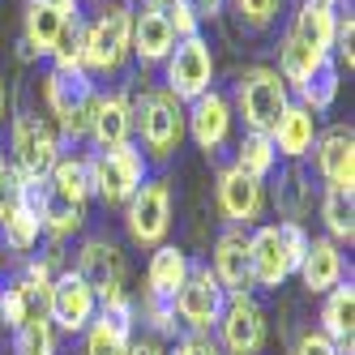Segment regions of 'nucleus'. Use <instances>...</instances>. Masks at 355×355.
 I'll use <instances>...</instances> for the list:
<instances>
[{"mask_svg":"<svg viewBox=\"0 0 355 355\" xmlns=\"http://www.w3.org/2000/svg\"><path fill=\"white\" fill-rule=\"evenodd\" d=\"M309 232L304 223H261L257 232H248V274L252 287L261 291H278L295 274L304 248H309Z\"/></svg>","mask_w":355,"mask_h":355,"instance_id":"obj_1","label":"nucleus"},{"mask_svg":"<svg viewBox=\"0 0 355 355\" xmlns=\"http://www.w3.org/2000/svg\"><path fill=\"white\" fill-rule=\"evenodd\" d=\"M129 35H133V5L129 0H107L94 13L90 26H82V60L86 73H120L129 60Z\"/></svg>","mask_w":355,"mask_h":355,"instance_id":"obj_2","label":"nucleus"},{"mask_svg":"<svg viewBox=\"0 0 355 355\" xmlns=\"http://www.w3.org/2000/svg\"><path fill=\"white\" fill-rule=\"evenodd\" d=\"M86 167H90V197H98L103 206H124L150 180V159L133 141L116 150H94V155H86Z\"/></svg>","mask_w":355,"mask_h":355,"instance_id":"obj_3","label":"nucleus"},{"mask_svg":"<svg viewBox=\"0 0 355 355\" xmlns=\"http://www.w3.org/2000/svg\"><path fill=\"white\" fill-rule=\"evenodd\" d=\"M133 133L146 146V159L167 163L184 141V103L167 90H146L133 103Z\"/></svg>","mask_w":355,"mask_h":355,"instance_id":"obj_4","label":"nucleus"},{"mask_svg":"<svg viewBox=\"0 0 355 355\" xmlns=\"http://www.w3.org/2000/svg\"><path fill=\"white\" fill-rule=\"evenodd\" d=\"M291 103V90L287 82L278 78V69H244L236 78V116L244 120L248 133H270V124L283 116V107Z\"/></svg>","mask_w":355,"mask_h":355,"instance_id":"obj_5","label":"nucleus"},{"mask_svg":"<svg viewBox=\"0 0 355 355\" xmlns=\"http://www.w3.org/2000/svg\"><path fill=\"white\" fill-rule=\"evenodd\" d=\"M43 98H47V112L56 116L60 124V137L69 141H82L86 129H90V112H94V78L90 73H64V69H52L43 82Z\"/></svg>","mask_w":355,"mask_h":355,"instance_id":"obj_6","label":"nucleus"},{"mask_svg":"<svg viewBox=\"0 0 355 355\" xmlns=\"http://www.w3.org/2000/svg\"><path fill=\"white\" fill-rule=\"evenodd\" d=\"M270 338V317L252 291H227V304H223V317L214 325V343L223 355H261Z\"/></svg>","mask_w":355,"mask_h":355,"instance_id":"obj_7","label":"nucleus"},{"mask_svg":"<svg viewBox=\"0 0 355 355\" xmlns=\"http://www.w3.org/2000/svg\"><path fill=\"white\" fill-rule=\"evenodd\" d=\"M163 82H167L163 90L175 94L184 107L193 98H201L206 90H214V52H210V43L201 35L180 39L163 60Z\"/></svg>","mask_w":355,"mask_h":355,"instance_id":"obj_8","label":"nucleus"},{"mask_svg":"<svg viewBox=\"0 0 355 355\" xmlns=\"http://www.w3.org/2000/svg\"><path fill=\"white\" fill-rule=\"evenodd\" d=\"M124 232H129V240L141 244V248L167 244V232H171V184L163 180V175L146 180L129 201H124Z\"/></svg>","mask_w":355,"mask_h":355,"instance_id":"obj_9","label":"nucleus"},{"mask_svg":"<svg viewBox=\"0 0 355 355\" xmlns=\"http://www.w3.org/2000/svg\"><path fill=\"white\" fill-rule=\"evenodd\" d=\"M223 304H227V291L218 287V278L210 274V266L193 261L184 287L175 291V300H171L175 321L189 325V334H214V325L223 317Z\"/></svg>","mask_w":355,"mask_h":355,"instance_id":"obj_10","label":"nucleus"},{"mask_svg":"<svg viewBox=\"0 0 355 355\" xmlns=\"http://www.w3.org/2000/svg\"><path fill=\"white\" fill-rule=\"evenodd\" d=\"M9 150H13V163H9V167H17L26 180H43V175L52 171V163L60 159V133H56L43 116L21 112V116L13 120Z\"/></svg>","mask_w":355,"mask_h":355,"instance_id":"obj_11","label":"nucleus"},{"mask_svg":"<svg viewBox=\"0 0 355 355\" xmlns=\"http://www.w3.org/2000/svg\"><path fill=\"white\" fill-rule=\"evenodd\" d=\"M73 274H78L82 283L94 291V300H98V304L129 295V291H124V278H129V261H124L120 244H112V240H103V236H94V240H86V244L78 248Z\"/></svg>","mask_w":355,"mask_h":355,"instance_id":"obj_12","label":"nucleus"},{"mask_svg":"<svg viewBox=\"0 0 355 355\" xmlns=\"http://www.w3.org/2000/svg\"><path fill=\"white\" fill-rule=\"evenodd\" d=\"M133 321H137V300L133 295H120V300L98 304L94 321L82 329V334H86L82 355H129Z\"/></svg>","mask_w":355,"mask_h":355,"instance_id":"obj_13","label":"nucleus"},{"mask_svg":"<svg viewBox=\"0 0 355 355\" xmlns=\"http://www.w3.org/2000/svg\"><path fill=\"white\" fill-rule=\"evenodd\" d=\"M94 313H98V300L73 270L52 278V291H47V321H52V329H60V334H82L94 321Z\"/></svg>","mask_w":355,"mask_h":355,"instance_id":"obj_14","label":"nucleus"},{"mask_svg":"<svg viewBox=\"0 0 355 355\" xmlns=\"http://www.w3.org/2000/svg\"><path fill=\"white\" fill-rule=\"evenodd\" d=\"M232 124H236V112L227 103V94H218V90H206L201 98H193L184 107V133L197 141V150H206V155H214L218 146H227Z\"/></svg>","mask_w":355,"mask_h":355,"instance_id":"obj_15","label":"nucleus"},{"mask_svg":"<svg viewBox=\"0 0 355 355\" xmlns=\"http://www.w3.org/2000/svg\"><path fill=\"white\" fill-rule=\"evenodd\" d=\"M214 201H218V214L232 227H252L266 210V184L248 180L236 167H223L218 180H214Z\"/></svg>","mask_w":355,"mask_h":355,"instance_id":"obj_16","label":"nucleus"},{"mask_svg":"<svg viewBox=\"0 0 355 355\" xmlns=\"http://www.w3.org/2000/svg\"><path fill=\"white\" fill-rule=\"evenodd\" d=\"M313 159H317V175L325 180V189L355 193V133H351V124H334V129L317 133Z\"/></svg>","mask_w":355,"mask_h":355,"instance_id":"obj_17","label":"nucleus"},{"mask_svg":"<svg viewBox=\"0 0 355 355\" xmlns=\"http://www.w3.org/2000/svg\"><path fill=\"white\" fill-rule=\"evenodd\" d=\"M73 13L47 5V0H31L26 17H21V60H35V56H52L60 35L73 26Z\"/></svg>","mask_w":355,"mask_h":355,"instance_id":"obj_18","label":"nucleus"},{"mask_svg":"<svg viewBox=\"0 0 355 355\" xmlns=\"http://www.w3.org/2000/svg\"><path fill=\"white\" fill-rule=\"evenodd\" d=\"M210 274L218 278L223 291H252V274H248V232L244 227H227L214 240L210 252Z\"/></svg>","mask_w":355,"mask_h":355,"instance_id":"obj_19","label":"nucleus"},{"mask_svg":"<svg viewBox=\"0 0 355 355\" xmlns=\"http://www.w3.org/2000/svg\"><path fill=\"white\" fill-rule=\"evenodd\" d=\"M295 274H300V283H304L309 295H325L329 287H338L347 278V257H343V248L329 236H321V240H309Z\"/></svg>","mask_w":355,"mask_h":355,"instance_id":"obj_20","label":"nucleus"},{"mask_svg":"<svg viewBox=\"0 0 355 355\" xmlns=\"http://www.w3.org/2000/svg\"><path fill=\"white\" fill-rule=\"evenodd\" d=\"M86 137H90L98 150H116V146H124V141H133V103H129L120 90L98 94V98H94V112H90Z\"/></svg>","mask_w":355,"mask_h":355,"instance_id":"obj_21","label":"nucleus"},{"mask_svg":"<svg viewBox=\"0 0 355 355\" xmlns=\"http://www.w3.org/2000/svg\"><path fill=\"white\" fill-rule=\"evenodd\" d=\"M189 266L193 257L184 248H175V244H159V248H150V266H146V295L141 300H159V304H171L175 291L184 287V278H189Z\"/></svg>","mask_w":355,"mask_h":355,"instance_id":"obj_22","label":"nucleus"},{"mask_svg":"<svg viewBox=\"0 0 355 355\" xmlns=\"http://www.w3.org/2000/svg\"><path fill=\"white\" fill-rule=\"evenodd\" d=\"M171 47H175V35H171V26H167L163 9H159V5H141V9H133L129 56H137L141 64H163Z\"/></svg>","mask_w":355,"mask_h":355,"instance_id":"obj_23","label":"nucleus"},{"mask_svg":"<svg viewBox=\"0 0 355 355\" xmlns=\"http://www.w3.org/2000/svg\"><path fill=\"white\" fill-rule=\"evenodd\" d=\"M270 141L278 150V159L300 163L313 150V141H317V116L309 107H300V103H287L283 116L270 124Z\"/></svg>","mask_w":355,"mask_h":355,"instance_id":"obj_24","label":"nucleus"},{"mask_svg":"<svg viewBox=\"0 0 355 355\" xmlns=\"http://www.w3.org/2000/svg\"><path fill=\"white\" fill-rule=\"evenodd\" d=\"M321 334L334 343L343 355H351V338H355V283H351V274L343 278L338 287L325 291V304H321Z\"/></svg>","mask_w":355,"mask_h":355,"instance_id":"obj_25","label":"nucleus"},{"mask_svg":"<svg viewBox=\"0 0 355 355\" xmlns=\"http://www.w3.org/2000/svg\"><path fill=\"white\" fill-rule=\"evenodd\" d=\"M338 9L334 5H321V0H300L295 21H291V35L304 39L313 52L329 56V47H334V26H338Z\"/></svg>","mask_w":355,"mask_h":355,"instance_id":"obj_26","label":"nucleus"},{"mask_svg":"<svg viewBox=\"0 0 355 355\" xmlns=\"http://www.w3.org/2000/svg\"><path fill=\"white\" fill-rule=\"evenodd\" d=\"M39 218H43V236H52V240L60 244V240H69V236H78V232H82V223H86V206H82V201H73V197L52 193V189H47V180H43Z\"/></svg>","mask_w":355,"mask_h":355,"instance_id":"obj_27","label":"nucleus"},{"mask_svg":"<svg viewBox=\"0 0 355 355\" xmlns=\"http://www.w3.org/2000/svg\"><path fill=\"white\" fill-rule=\"evenodd\" d=\"M274 206H278V214H283L287 223H300L304 214L313 210V175L304 171L300 163L278 171V180H274Z\"/></svg>","mask_w":355,"mask_h":355,"instance_id":"obj_28","label":"nucleus"},{"mask_svg":"<svg viewBox=\"0 0 355 355\" xmlns=\"http://www.w3.org/2000/svg\"><path fill=\"white\" fill-rule=\"evenodd\" d=\"M329 56H321V52H313V47L309 43H304V39H295L291 31L283 35V43H278V78H283L287 86H304V82H309L313 78V73L325 64Z\"/></svg>","mask_w":355,"mask_h":355,"instance_id":"obj_29","label":"nucleus"},{"mask_svg":"<svg viewBox=\"0 0 355 355\" xmlns=\"http://www.w3.org/2000/svg\"><path fill=\"white\" fill-rule=\"evenodd\" d=\"M236 171H244L248 180H270L274 175V167H278V150H274V141H270V133H244L240 137V146H236V163H232Z\"/></svg>","mask_w":355,"mask_h":355,"instance_id":"obj_30","label":"nucleus"},{"mask_svg":"<svg viewBox=\"0 0 355 355\" xmlns=\"http://www.w3.org/2000/svg\"><path fill=\"white\" fill-rule=\"evenodd\" d=\"M47 189L60 193V197H73V201H90V167H86V155H64L52 163V171H47Z\"/></svg>","mask_w":355,"mask_h":355,"instance_id":"obj_31","label":"nucleus"},{"mask_svg":"<svg viewBox=\"0 0 355 355\" xmlns=\"http://www.w3.org/2000/svg\"><path fill=\"white\" fill-rule=\"evenodd\" d=\"M321 223L334 244H351L355 240V197L347 189H325L321 193Z\"/></svg>","mask_w":355,"mask_h":355,"instance_id":"obj_32","label":"nucleus"},{"mask_svg":"<svg viewBox=\"0 0 355 355\" xmlns=\"http://www.w3.org/2000/svg\"><path fill=\"white\" fill-rule=\"evenodd\" d=\"M338 86H343V82H338V64H334V60H325V64L313 73V78L295 90V94H300L295 103H300V107H309L313 116H317V112H329V107H334V98H338Z\"/></svg>","mask_w":355,"mask_h":355,"instance_id":"obj_33","label":"nucleus"},{"mask_svg":"<svg viewBox=\"0 0 355 355\" xmlns=\"http://www.w3.org/2000/svg\"><path fill=\"white\" fill-rule=\"evenodd\" d=\"M9 334H13V355H56V329L47 317L21 321Z\"/></svg>","mask_w":355,"mask_h":355,"instance_id":"obj_34","label":"nucleus"},{"mask_svg":"<svg viewBox=\"0 0 355 355\" xmlns=\"http://www.w3.org/2000/svg\"><path fill=\"white\" fill-rule=\"evenodd\" d=\"M0 232H5V244L13 252H31L39 244V236H43V218H39L35 206H21L9 223H0Z\"/></svg>","mask_w":355,"mask_h":355,"instance_id":"obj_35","label":"nucleus"},{"mask_svg":"<svg viewBox=\"0 0 355 355\" xmlns=\"http://www.w3.org/2000/svg\"><path fill=\"white\" fill-rule=\"evenodd\" d=\"M141 325H146V334H155V338H175L180 334V321H175V309L171 304H159V300H141Z\"/></svg>","mask_w":355,"mask_h":355,"instance_id":"obj_36","label":"nucleus"},{"mask_svg":"<svg viewBox=\"0 0 355 355\" xmlns=\"http://www.w3.org/2000/svg\"><path fill=\"white\" fill-rule=\"evenodd\" d=\"M236 17L244 21L248 31H270L278 21V9H283V0H232Z\"/></svg>","mask_w":355,"mask_h":355,"instance_id":"obj_37","label":"nucleus"},{"mask_svg":"<svg viewBox=\"0 0 355 355\" xmlns=\"http://www.w3.org/2000/svg\"><path fill=\"white\" fill-rule=\"evenodd\" d=\"M21 206H26V175L17 167L0 171V223H9Z\"/></svg>","mask_w":355,"mask_h":355,"instance_id":"obj_38","label":"nucleus"},{"mask_svg":"<svg viewBox=\"0 0 355 355\" xmlns=\"http://www.w3.org/2000/svg\"><path fill=\"white\" fill-rule=\"evenodd\" d=\"M163 17H167L175 43L201 35V21H197V13H193V0H171V5H163Z\"/></svg>","mask_w":355,"mask_h":355,"instance_id":"obj_39","label":"nucleus"},{"mask_svg":"<svg viewBox=\"0 0 355 355\" xmlns=\"http://www.w3.org/2000/svg\"><path fill=\"white\" fill-rule=\"evenodd\" d=\"M351 39H355V17H351V9H338V26H334V47H329V60H343V64L351 69V64H355Z\"/></svg>","mask_w":355,"mask_h":355,"instance_id":"obj_40","label":"nucleus"},{"mask_svg":"<svg viewBox=\"0 0 355 355\" xmlns=\"http://www.w3.org/2000/svg\"><path fill=\"white\" fill-rule=\"evenodd\" d=\"M167 355H223L214 334H175V347Z\"/></svg>","mask_w":355,"mask_h":355,"instance_id":"obj_41","label":"nucleus"},{"mask_svg":"<svg viewBox=\"0 0 355 355\" xmlns=\"http://www.w3.org/2000/svg\"><path fill=\"white\" fill-rule=\"evenodd\" d=\"M291 355H343V351L329 343L321 329H304V334L295 338V347H291Z\"/></svg>","mask_w":355,"mask_h":355,"instance_id":"obj_42","label":"nucleus"},{"mask_svg":"<svg viewBox=\"0 0 355 355\" xmlns=\"http://www.w3.org/2000/svg\"><path fill=\"white\" fill-rule=\"evenodd\" d=\"M129 355H167V347H163V338H155V334H133V343H129Z\"/></svg>","mask_w":355,"mask_h":355,"instance_id":"obj_43","label":"nucleus"},{"mask_svg":"<svg viewBox=\"0 0 355 355\" xmlns=\"http://www.w3.org/2000/svg\"><path fill=\"white\" fill-rule=\"evenodd\" d=\"M223 5L227 0H193V13H197V21H214L223 13Z\"/></svg>","mask_w":355,"mask_h":355,"instance_id":"obj_44","label":"nucleus"},{"mask_svg":"<svg viewBox=\"0 0 355 355\" xmlns=\"http://www.w3.org/2000/svg\"><path fill=\"white\" fill-rule=\"evenodd\" d=\"M47 5H56V9H64V13L78 17V5H82V0H47Z\"/></svg>","mask_w":355,"mask_h":355,"instance_id":"obj_45","label":"nucleus"},{"mask_svg":"<svg viewBox=\"0 0 355 355\" xmlns=\"http://www.w3.org/2000/svg\"><path fill=\"white\" fill-rule=\"evenodd\" d=\"M5 107H9V90H5V78H0V124H5Z\"/></svg>","mask_w":355,"mask_h":355,"instance_id":"obj_46","label":"nucleus"},{"mask_svg":"<svg viewBox=\"0 0 355 355\" xmlns=\"http://www.w3.org/2000/svg\"><path fill=\"white\" fill-rule=\"evenodd\" d=\"M146 5H159V9H163V5H171V0H146Z\"/></svg>","mask_w":355,"mask_h":355,"instance_id":"obj_47","label":"nucleus"},{"mask_svg":"<svg viewBox=\"0 0 355 355\" xmlns=\"http://www.w3.org/2000/svg\"><path fill=\"white\" fill-rule=\"evenodd\" d=\"M5 167H9V163H5V150H0V171H5Z\"/></svg>","mask_w":355,"mask_h":355,"instance_id":"obj_48","label":"nucleus"},{"mask_svg":"<svg viewBox=\"0 0 355 355\" xmlns=\"http://www.w3.org/2000/svg\"><path fill=\"white\" fill-rule=\"evenodd\" d=\"M321 5H334V9H338V5H343V0H321Z\"/></svg>","mask_w":355,"mask_h":355,"instance_id":"obj_49","label":"nucleus"}]
</instances>
